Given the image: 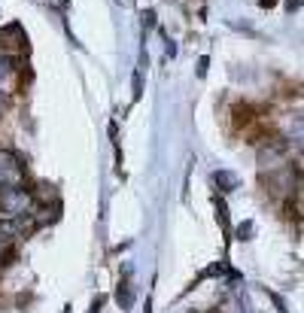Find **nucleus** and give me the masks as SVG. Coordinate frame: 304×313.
<instances>
[{"mask_svg": "<svg viewBox=\"0 0 304 313\" xmlns=\"http://www.w3.org/2000/svg\"><path fill=\"white\" fill-rule=\"evenodd\" d=\"M301 6V0H286V9H289V12H295Z\"/></svg>", "mask_w": 304, "mask_h": 313, "instance_id": "nucleus-12", "label": "nucleus"}, {"mask_svg": "<svg viewBox=\"0 0 304 313\" xmlns=\"http://www.w3.org/2000/svg\"><path fill=\"white\" fill-rule=\"evenodd\" d=\"M103 301H106V298H103V295H98V298L92 301V310H88V313H101V307H103Z\"/></svg>", "mask_w": 304, "mask_h": 313, "instance_id": "nucleus-10", "label": "nucleus"}, {"mask_svg": "<svg viewBox=\"0 0 304 313\" xmlns=\"http://www.w3.org/2000/svg\"><path fill=\"white\" fill-rule=\"evenodd\" d=\"M277 3V0H262V6H274Z\"/></svg>", "mask_w": 304, "mask_h": 313, "instance_id": "nucleus-13", "label": "nucleus"}, {"mask_svg": "<svg viewBox=\"0 0 304 313\" xmlns=\"http://www.w3.org/2000/svg\"><path fill=\"white\" fill-rule=\"evenodd\" d=\"M34 195L28 192L25 186H12V188H0V213L6 219H15V216H25V213H34Z\"/></svg>", "mask_w": 304, "mask_h": 313, "instance_id": "nucleus-1", "label": "nucleus"}, {"mask_svg": "<svg viewBox=\"0 0 304 313\" xmlns=\"http://www.w3.org/2000/svg\"><path fill=\"white\" fill-rule=\"evenodd\" d=\"M116 301H119L122 310H131V307H134V289H131L128 280H122V283H119V289H116Z\"/></svg>", "mask_w": 304, "mask_h": 313, "instance_id": "nucleus-4", "label": "nucleus"}, {"mask_svg": "<svg viewBox=\"0 0 304 313\" xmlns=\"http://www.w3.org/2000/svg\"><path fill=\"white\" fill-rule=\"evenodd\" d=\"M131 82H134V100H140V94H143V76H140V70L134 73Z\"/></svg>", "mask_w": 304, "mask_h": 313, "instance_id": "nucleus-7", "label": "nucleus"}, {"mask_svg": "<svg viewBox=\"0 0 304 313\" xmlns=\"http://www.w3.org/2000/svg\"><path fill=\"white\" fill-rule=\"evenodd\" d=\"M9 73H12V58L9 55H0V82H3Z\"/></svg>", "mask_w": 304, "mask_h": 313, "instance_id": "nucleus-5", "label": "nucleus"}, {"mask_svg": "<svg viewBox=\"0 0 304 313\" xmlns=\"http://www.w3.org/2000/svg\"><path fill=\"white\" fill-rule=\"evenodd\" d=\"M25 186V161L12 149H0V188Z\"/></svg>", "mask_w": 304, "mask_h": 313, "instance_id": "nucleus-2", "label": "nucleus"}, {"mask_svg": "<svg viewBox=\"0 0 304 313\" xmlns=\"http://www.w3.org/2000/svg\"><path fill=\"white\" fill-rule=\"evenodd\" d=\"M237 237H240V240H249V237H253V222H243L240 228H237Z\"/></svg>", "mask_w": 304, "mask_h": 313, "instance_id": "nucleus-6", "label": "nucleus"}, {"mask_svg": "<svg viewBox=\"0 0 304 313\" xmlns=\"http://www.w3.org/2000/svg\"><path fill=\"white\" fill-rule=\"evenodd\" d=\"M152 25H155V12L146 9V12H143V28H152Z\"/></svg>", "mask_w": 304, "mask_h": 313, "instance_id": "nucleus-8", "label": "nucleus"}, {"mask_svg": "<svg viewBox=\"0 0 304 313\" xmlns=\"http://www.w3.org/2000/svg\"><path fill=\"white\" fill-rule=\"evenodd\" d=\"M213 183H216L222 192H235L240 180H237V173H231V170H216L213 173Z\"/></svg>", "mask_w": 304, "mask_h": 313, "instance_id": "nucleus-3", "label": "nucleus"}, {"mask_svg": "<svg viewBox=\"0 0 304 313\" xmlns=\"http://www.w3.org/2000/svg\"><path fill=\"white\" fill-rule=\"evenodd\" d=\"M207 64H210V58H207V55H204V58H198V76H201V79L207 76Z\"/></svg>", "mask_w": 304, "mask_h": 313, "instance_id": "nucleus-9", "label": "nucleus"}, {"mask_svg": "<svg viewBox=\"0 0 304 313\" xmlns=\"http://www.w3.org/2000/svg\"><path fill=\"white\" fill-rule=\"evenodd\" d=\"M0 252H9V237H6V231H0Z\"/></svg>", "mask_w": 304, "mask_h": 313, "instance_id": "nucleus-11", "label": "nucleus"}]
</instances>
